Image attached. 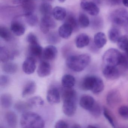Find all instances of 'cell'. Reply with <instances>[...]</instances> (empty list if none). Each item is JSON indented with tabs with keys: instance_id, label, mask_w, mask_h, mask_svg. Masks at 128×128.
I'll return each mask as SVG.
<instances>
[{
	"instance_id": "7a4b0ae2",
	"label": "cell",
	"mask_w": 128,
	"mask_h": 128,
	"mask_svg": "<svg viewBox=\"0 0 128 128\" xmlns=\"http://www.w3.org/2000/svg\"><path fill=\"white\" fill-rule=\"evenodd\" d=\"M20 124L23 128H43L45 122L41 116L32 112H26L22 116Z\"/></svg>"
},
{
	"instance_id": "f907efd6",
	"label": "cell",
	"mask_w": 128,
	"mask_h": 128,
	"mask_svg": "<svg viewBox=\"0 0 128 128\" xmlns=\"http://www.w3.org/2000/svg\"><path fill=\"white\" fill-rule=\"evenodd\" d=\"M72 128H81V126H80L79 125H78V124H74L72 126Z\"/></svg>"
},
{
	"instance_id": "7dc6e473",
	"label": "cell",
	"mask_w": 128,
	"mask_h": 128,
	"mask_svg": "<svg viewBox=\"0 0 128 128\" xmlns=\"http://www.w3.org/2000/svg\"><path fill=\"white\" fill-rule=\"evenodd\" d=\"M33 0H14V3L16 4H20L22 5Z\"/></svg>"
},
{
	"instance_id": "f546056e",
	"label": "cell",
	"mask_w": 128,
	"mask_h": 128,
	"mask_svg": "<svg viewBox=\"0 0 128 128\" xmlns=\"http://www.w3.org/2000/svg\"><path fill=\"white\" fill-rule=\"evenodd\" d=\"M14 108L18 112L25 113L32 108L29 105L27 102H26L23 101H19L15 104Z\"/></svg>"
},
{
	"instance_id": "8d00e7d4",
	"label": "cell",
	"mask_w": 128,
	"mask_h": 128,
	"mask_svg": "<svg viewBox=\"0 0 128 128\" xmlns=\"http://www.w3.org/2000/svg\"><path fill=\"white\" fill-rule=\"evenodd\" d=\"M65 23H67L71 25L73 30H77L78 29L79 26L78 21L73 15L70 14L66 18V21Z\"/></svg>"
},
{
	"instance_id": "74e56055",
	"label": "cell",
	"mask_w": 128,
	"mask_h": 128,
	"mask_svg": "<svg viewBox=\"0 0 128 128\" xmlns=\"http://www.w3.org/2000/svg\"><path fill=\"white\" fill-rule=\"evenodd\" d=\"M0 36L6 42H9L12 39V35L10 31L4 26H1L0 28Z\"/></svg>"
},
{
	"instance_id": "db71d44e",
	"label": "cell",
	"mask_w": 128,
	"mask_h": 128,
	"mask_svg": "<svg viewBox=\"0 0 128 128\" xmlns=\"http://www.w3.org/2000/svg\"></svg>"
},
{
	"instance_id": "f5cc1de1",
	"label": "cell",
	"mask_w": 128,
	"mask_h": 128,
	"mask_svg": "<svg viewBox=\"0 0 128 128\" xmlns=\"http://www.w3.org/2000/svg\"><path fill=\"white\" fill-rule=\"evenodd\" d=\"M59 0L60 2L63 3L64 2L66 1V0Z\"/></svg>"
},
{
	"instance_id": "e0dca14e",
	"label": "cell",
	"mask_w": 128,
	"mask_h": 128,
	"mask_svg": "<svg viewBox=\"0 0 128 128\" xmlns=\"http://www.w3.org/2000/svg\"><path fill=\"white\" fill-rule=\"evenodd\" d=\"M43 51L42 48L38 42L30 44L29 52L31 56L40 58L42 55Z\"/></svg>"
},
{
	"instance_id": "d590c367",
	"label": "cell",
	"mask_w": 128,
	"mask_h": 128,
	"mask_svg": "<svg viewBox=\"0 0 128 128\" xmlns=\"http://www.w3.org/2000/svg\"><path fill=\"white\" fill-rule=\"evenodd\" d=\"M8 50L4 46H1L0 48V60L2 62H6L10 58Z\"/></svg>"
},
{
	"instance_id": "8992f818",
	"label": "cell",
	"mask_w": 128,
	"mask_h": 128,
	"mask_svg": "<svg viewBox=\"0 0 128 128\" xmlns=\"http://www.w3.org/2000/svg\"><path fill=\"white\" fill-rule=\"evenodd\" d=\"M56 26V24L51 16H43L40 23V29L44 34H48L51 29Z\"/></svg>"
},
{
	"instance_id": "e575fe53",
	"label": "cell",
	"mask_w": 128,
	"mask_h": 128,
	"mask_svg": "<svg viewBox=\"0 0 128 128\" xmlns=\"http://www.w3.org/2000/svg\"><path fill=\"white\" fill-rule=\"evenodd\" d=\"M117 46L120 50L126 52L128 48V37L126 36H121L118 40Z\"/></svg>"
},
{
	"instance_id": "5b68a950",
	"label": "cell",
	"mask_w": 128,
	"mask_h": 128,
	"mask_svg": "<svg viewBox=\"0 0 128 128\" xmlns=\"http://www.w3.org/2000/svg\"><path fill=\"white\" fill-rule=\"evenodd\" d=\"M110 20L111 22L116 26H128V12L123 8L118 9L111 13Z\"/></svg>"
},
{
	"instance_id": "ab89813d",
	"label": "cell",
	"mask_w": 128,
	"mask_h": 128,
	"mask_svg": "<svg viewBox=\"0 0 128 128\" xmlns=\"http://www.w3.org/2000/svg\"><path fill=\"white\" fill-rule=\"evenodd\" d=\"M60 36L55 33H52L48 35L47 40L48 43L51 44H56L60 42Z\"/></svg>"
},
{
	"instance_id": "7c38bea8",
	"label": "cell",
	"mask_w": 128,
	"mask_h": 128,
	"mask_svg": "<svg viewBox=\"0 0 128 128\" xmlns=\"http://www.w3.org/2000/svg\"><path fill=\"white\" fill-rule=\"evenodd\" d=\"M47 99L48 102L51 104L60 103V96L58 90L54 88L49 89L47 92Z\"/></svg>"
},
{
	"instance_id": "83f0119b",
	"label": "cell",
	"mask_w": 128,
	"mask_h": 128,
	"mask_svg": "<svg viewBox=\"0 0 128 128\" xmlns=\"http://www.w3.org/2000/svg\"><path fill=\"white\" fill-rule=\"evenodd\" d=\"M65 88L62 95L63 100L69 99L76 100L77 94L75 90L72 88Z\"/></svg>"
},
{
	"instance_id": "b9f144b4",
	"label": "cell",
	"mask_w": 128,
	"mask_h": 128,
	"mask_svg": "<svg viewBox=\"0 0 128 128\" xmlns=\"http://www.w3.org/2000/svg\"><path fill=\"white\" fill-rule=\"evenodd\" d=\"M120 66L121 68L125 70L128 69V58L127 56L122 54L121 60L120 62Z\"/></svg>"
},
{
	"instance_id": "d6986e66",
	"label": "cell",
	"mask_w": 128,
	"mask_h": 128,
	"mask_svg": "<svg viewBox=\"0 0 128 128\" xmlns=\"http://www.w3.org/2000/svg\"><path fill=\"white\" fill-rule=\"evenodd\" d=\"M107 42V38L104 33L98 32L94 35V42L97 48H102L106 44Z\"/></svg>"
},
{
	"instance_id": "30bf717a",
	"label": "cell",
	"mask_w": 128,
	"mask_h": 128,
	"mask_svg": "<svg viewBox=\"0 0 128 128\" xmlns=\"http://www.w3.org/2000/svg\"><path fill=\"white\" fill-rule=\"evenodd\" d=\"M102 73L104 77L109 80H114L120 77V72L116 66H104Z\"/></svg>"
},
{
	"instance_id": "44dd1931",
	"label": "cell",
	"mask_w": 128,
	"mask_h": 128,
	"mask_svg": "<svg viewBox=\"0 0 128 128\" xmlns=\"http://www.w3.org/2000/svg\"><path fill=\"white\" fill-rule=\"evenodd\" d=\"M36 84L35 82H28L24 87L22 92V96L25 97L34 94L36 90Z\"/></svg>"
},
{
	"instance_id": "2e32d148",
	"label": "cell",
	"mask_w": 128,
	"mask_h": 128,
	"mask_svg": "<svg viewBox=\"0 0 128 128\" xmlns=\"http://www.w3.org/2000/svg\"><path fill=\"white\" fill-rule=\"evenodd\" d=\"M96 102L93 97L89 95H84L80 99L79 104L81 107L89 110Z\"/></svg>"
},
{
	"instance_id": "6da1fadb",
	"label": "cell",
	"mask_w": 128,
	"mask_h": 128,
	"mask_svg": "<svg viewBox=\"0 0 128 128\" xmlns=\"http://www.w3.org/2000/svg\"><path fill=\"white\" fill-rule=\"evenodd\" d=\"M91 61V58L87 54L71 55L67 58L66 64L67 67L72 71L79 72L83 71Z\"/></svg>"
},
{
	"instance_id": "ac0fdd59",
	"label": "cell",
	"mask_w": 128,
	"mask_h": 128,
	"mask_svg": "<svg viewBox=\"0 0 128 128\" xmlns=\"http://www.w3.org/2000/svg\"><path fill=\"white\" fill-rule=\"evenodd\" d=\"M11 30L17 36H21L24 34L26 28L24 24L18 21H14L12 22Z\"/></svg>"
},
{
	"instance_id": "9a60e30c",
	"label": "cell",
	"mask_w": 128,
	"mask_h": 128,
	"mask_svg": "<svg viewBox=\"0 0 128 128\" xmlns=\"http://www.w3.org/2000/svg\"><path fill=\"white\" fill-rule=\"evenodd\" d=\"M73 30L71 25L65 23L61 25L58 30V34L60 37L65 39H68L72 36Z\"/></svg>"
},
{
	"instance_id": "52a82bcc",
	"label": "cell",
	"mask_w": 128,
	"mask_h": 128,
	"mask_svg": "<svg viewBox=\"0 0 128 128\" xmlns=\"http://www.w3.org/2000/svg\"><path fill=\"white\" fill-rule=\"evenodd\" d=\"M80 6L82 9L92 16H96L100 12V9L97 5L92 2L87 0H80Z\"/></svg>"
},
{
	"instance_id": "cb8c5ba5",
	"label": "cell",
	"mask_w": 128,
	"mask_h": 128,
	"mask_svg": "<svg viewBox=\"0 0 128 128\" xmlns=\"http://www.w3.org/2000/svg\"><path fill=\"white\" fill-rule=\"evenodd\" d=\"M75 83V78L72 75L66 74L62 78V85L64 88H72Z\"/></svg>"
},
{
	"instance_id": "f6af8a7d",
	"label": "cell",
	"mask_w": 128,
	"mask_h": 128,
	"mask_svg": "<svg viewBox=\"0 0 128 128\" xmlns=\"http://www.w3.org/2000/svg\"><path fill=\"white\" fill-rule=\"evenodd\" d=\"M9 82L8 78L5 75H1L0 77V85L1 87L6 86Z\"/></svg>"
},
{
	"instance_id": "ee69618b",
	"label": "cell",
	"mask_w": 128,
	"mask_h": 128,
	"mask_svg": "<svg viewBox=\"0 0 128 128\" xmlns=\"http://www.w3.org/2000/svg\"><path fill=\"white\" fill-rule=\"evenodd\" d=\"M27 41L29 44L38 42V39L36 36L32 33H30L27 36Z\"/></svg>"
},
{
	"instance_id": "603a6c76",
	"label": "cell",
	"mask_w": 128,
	"mask_h": 128,
	"mask_svg": "<svg viewBox=\"0 0 128 128\" xmlns=\"http://www.w3.org/2000/svg\"><path fill=\"white\" fill-rule=\"evenodd\" d=\"M52 14L56 20L62 21L64 20L66 17V11L65 9L62 7L56 6L53 9Z\"/></svg>"
},
{
	"instance_id": "8fae6325",
	"label": "cell",
	"mask_w": 128,
	"mask_h": 128,
	"mask_svg": "<svg viewBox=\"0 0 128 128\" xmlns=\"http://www.w3.org/2000/svg\"><path fill=\"white\" fill-rule=\"evenodd\" d=\"M36 68V60L34 58L29 56L27 58L22 65V69L24 73L30 74L35 72Z\"/></svg>"
},
{
	"instance_id": "f1b7e54d",
	"label": "cell",
	"mask_w": 128,
	"mask_h": 128,
	"mask_svg": "<svg viewBox=\"0 0 128 128\" xmlns=\"http://www.w3.org/2000/svg\"><path fill=\"white\" fill-rule=\"evenodd\" d=\"M40 13L45 16H51L53 13L52 7L51 5L48 3H43L40 7Z\"/></svg>"
},
{
	"instance_id": "d4e9b609",
	"label": "cell",
	"mask_w": 128,
	"mask_h": 128,
	"mask_svg": "<svg viewBox=\"0 0 128 128\" xmlns=\"http://www.w3.org/2000/svg\"><path fill=\"white\" fill-rule=\"evenodd\" d=\"M120 35L121 33L120 30L115 27H112L110 28L108 32V39L113 43H115L118 42L121 36Z\"/></svg>"
},
{
	"instance_id": "d6a6232c",
	"label": "cell",
	"mask_w": 128,
	"mask_h": 128,
	"mask_svg": "<svg viewBox=\"0 0 128 128\" xmlns=\"http://www.w3.org/2000/svg\"><path fill=\"white\" fill-rule=\"evenodd\" d=\"M78 24L82 28H87L90 25V21L88 16L84 13H80L78 16Z\"/></svg>"
},
{
	"instance_id": "ba28073f",
	"label": "cell",
	"mask_w": 128,
	"mask_h": 128,
	"mask_svg": "<svg viewBox=\"0 0 128 128\" xmlns=\"http://www.w3.org/2000/svg\"><path fill=\"white\" fill-rule=\"evenodd\" d=\"M62 109L64 114L68 116H73L76 112V100L66 99L63 100Z\"/></svg>"
},
{
	"instance_id": "c3c4849f",
	"label": "cell",
	"mask_w": 128,
	"mask_h": 128,
	"mask_svg": "<svg viewBox=\"0 0 128 128\" xmlns=\"http://www.w3.org/2000/svg\"><path fill=\"white\" fill-rule=\"evenodd\" d=\"M110 2L113 6L119 5L120 4L121 0H109Z\"/></svg>"
},
{
	"instance_id": "836d02e7",
	"label": "cell",
	"mask_w": 128,
	"mask_h": 128,
	"mask_svg": "<svg viewBox=\"0 0 128 128\" xmlns=\"http://www.w3.org/2000/svg\"><path fill=\"white\" fill-rule=\"evenodd\" d=\"M103 112L105 117L108 120L109 123L113 127H116V120L111 112L108 108L104 107L103 108Z\"/></svg>"
},
{
	"instance_id": "9c48e42d",
	"label": "cell",
	"mask_w": 128,
	"mask_h": 128,
	"mask_svg": "<svg viewBox=\"0 0 128 128\" xmlns=\"http://www.w3.org/2000/svg\"><path fill=\"white\" fill-rule=\"evenodd\" d=\"M121 101V96L120 92L116 90H112L108 94L106 102L108 106L114 108Z\"/></svg>"
},
{
	"instance_id": "f35d334b",
	"label": "cell",
	"mask_w": 128,
	"mask_h": 128,
	"mask_svg": "<svg viewBox=\"0 0 128 128\" xmlns=\"http://www.w3.org/2000/svg\"><path fill=\"white\" fill-rule=\"evenodd\" d=\"M89 111L93 116L97 118L101 115L102 109L99 104L96 102L92 107Z\"/></svg>"
},
{
	"instance_id": "816d5d0a",
	"label": "cell",
	"mask_w": 128,
	"mask_h": 128,
	"mask_svg": "<svg viewBox=\"0 0 128 128\" xmlns=\"http://www.w3.org/2000/svg\"><path fill=\"white\" fill-rule=\"evenodd\" d=\"M125 52L126 53V56H127V57L128 58V48H127V50H126V51Z\"/></svg>"
},
{
	"instance_id": "681fc988",
	"label": "cell",
	"mask_w": 128,
	"mask_h": 128,
	"mask_svg": "<svg viewBox=\"0 0 128 128\" xmlns=\"http://www.w3.org/2000/svg\"><path fill=\"white\" fill-rule=\"evenodd\" d=\"M122 1L125 6L128 7V0H122Z\"/></svg>"
},
{
	"instance_id": "1f68e13d",
	"label": "cell",
	"mask_w": 128,
	"mask_h": 128,
	"mask_svg": "<svg viewBox=\"0 0 128 128\" xmlns=\"http://www.w3.org/2000/svg\"><path fill=\"white\" fill-rule=\"evenodd\" d=\"M24 17L27 24L30 26H34L38 24V18L33 13L24 14Z\"/></svg>"
},
{
	"instance_id": "484cf974",
	"label": "cell",
	"mask_w": 128,
	"mask_h": 128,
	"mask_svg": "<svg viewBox=\"0 0 128 128\" xmlns=\"http://www.w3.org/2000/svg\"><path fill=\"white\" fill-rule=\"evenodd\" d=\"M12 103V97L9 94L5 93L0 96V104L4 108H10Z\"/></svg>"
},
{
	"instance_id": "5bb4252c",
	"label": "cell",
	"mask_w": 128,
	"mask_h": 128,
	"mask_svg": "<svg viewBox=\"0 0 128 128\" xmlns=\"http://www.w3.org/2000/svg\"><path fill=\"white\" fill-rule=\"evenodd\" d=\"M57 52V49L55 46H48L43 50L42 56L47 60H53L56 58Z\"/></svg>"
},
{
	"instance_id": "bcb514c9",
	"label": "cell",
	"mask_w": 128,
	"mask_h": 128,
	"mask_svg": "<svg viewBox=\"0 0 128 128\" xmlns=\"http://www.w3.org/2000/svg\"><path fill=\"white\" fill-rule=\"evenodd\" d=\"M93 21V25L94 28H98L101 26L102 24V22L101 20L98 18H95Z\"/></svg>"
},
{
	"instance_id": "3957f363",
	"label": "cell",
	"mask_w": 128,
	"mask_h": 128,
	"mask_svg": "<svg viewBox=\"0 0 128 128\" xmlns=\"http://www.w3.org/2000/svg\"><path fill=\"white\" fill-rule=\"evenodd\" d=\"M81 86L84 90H90L94 94H98L104 90V84L100 78L90 76L83 79Z\"/></svg>"
},
{
	"instance_id": "4fadbf2b",
	"label": "cell",
	"mask_w": 128,
	"mask_h": 128,
	"mask_svg": "<svg viewBox=\"0 0 128 128\" xmlns=\"http://www.w3.org/2000/svg\"><path fill=\"white\" fill-rule=\"evenodd\" d=\"M37 72L38 76L41 78L48 76L51 72L50 65L46 61H42L38 66Z\"/></svg>"
},
{
	"instance_id": "4316f807",
	"label": "cell",
	"mask_w": 128,
	"mask_h": 128,
	"mask_svg": "<svg viewBox=\"0 0 128 128\" xmlns=\"http://www.w3.org/2000/svg\"><path fill=\"white\" fill-rule=\"evenodd\" d=\"M3 70L6 73L10 74L15 73L18 70V66L12 62L4 63L2 66Z\"/></svg>"
},
{
	"instance_id": "277c9868",
	"label": "cell",
	"mask_w": 128,
	"mask_h": 128,
	"mask_svg": "<svg viewBox=\"0 0 128 128\" xmlns=\"http://www.w3.org/2000/svg\"><path fill=\"white\" fill-rule=\"evenodd\" d=\"M122 54L117 49L110 48L107 50L102 58L104 66H119Z\"/></svg>"
},
{
	"instance_id": "4dcf8cb0",
	"label": "cell",
	"mask_w": 128,
	"mask_h": 128,
	"mask_svg": "<svg viewBox=\"0 0 128 128\" xmlns=\"http://www.w3.org/2000/svg\"><path fill=\"white\" fill-rule=\"evenodd\" d=\"M27 102L31 108L42 106L44 104V100L42 97L38 96L30 98L28 100Z\"/></svg>"
},
{
	"instance_id": "7bdbcfd3",
	"label": "cell",
	"mask_w": 128,
	"mask_h": 128,
	"mask_svg": "<svg viewBox=\"0 0 128 128\" xmlns=\"http://www.w3.org/2000/svg\"><path fill=\"white\" fill-rule=\"evenodd\" d=\"M69 125L67 122L62 120H60L56 122L54 128H68Z\"/></svg>"
},
{
	"instance_id": "ffe728a7",
	"label": "cell",
	"mask_w": 128,
	"mask_h": 128,
	"mask_svg": "<svg viewBox=\"0 0 128 128\" xmlns=\"http://www.w3.org/2000/svg\"><path fill=\"white\" fill-rule=\"evenodd\" d=\"M90 42V37L87 34H81L78 35L76 38V45L78 48H83L88 46Z\"/></svg>"
},
{
	"instance_id": "60d3db41",
	"label": "cell",
	"mask_w": 128,
	"mask_h": 128,
	"mask_svg": "<svg viewBox=\"0 0 128 128\" xmlns=\"http://www.w3.org/2000/svg\"><path fill=\"white\" fill-rule=\"evenodd\" d=\"M118 112L120 116L125 120H128V106H123L119 108Z\"/></svg>"
},
{
	"instance_id": "7402d4cb",
	"label": "cell",
	"mask_w": 128,
	"mask_h": 128,
	"mask_svg": "<svg viewBox=\"0 0 128 128\" xmlns=\"http://www.w3.org/2000/svg\"><path fill=\"white\" fill-rule=\"evenodd\" d=\"M5 119L7 124L11 128H15L18 124V117L14 112H8L6 113Z\"/></svg>"
}]
</instances>
